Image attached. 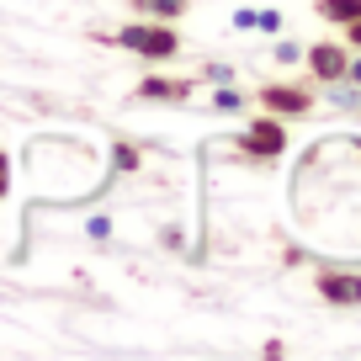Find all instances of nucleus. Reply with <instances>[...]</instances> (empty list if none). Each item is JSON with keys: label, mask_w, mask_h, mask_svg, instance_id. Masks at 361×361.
<instances>
[{"label": "nucleus", "mask_w": 361, "mask_h": 361, "mask_svg": "<svg viewBox=\"0 0 361 361\" xmlns=\"http://www.w3.org/2000/svg\"><path fill=\"white\" fill-rule=\"evenodd\" d=\"M102 43H117V48H128V54L149 59V64H165V59H176V54H180V32H176V22H154V16H138V22H128L123 32L102 37Z\"/></svg>", "instance_id": "f257e3e1"}, {"label": "nucleus", "mask_w": 361, "mask_h": 361, "mask_svg": "<svg viewBox=\"0 0 361 361\" xmlns=\"http://www.w3.org/2000/svg\"><path fill=\"white\" fill-rule=\"evenodd\" d=\"M234 149L239 154H250V159H276L287 149V128H282V117H255V123L245 128V133L234 138Z\"/></svg>", "instance_id": "f03ea898"}, {"label": "nucleus", "mask_w": 361, "mask_h": 361, "mask_svg": "<svg viewBox=\"0 0 361 361\" xmlns=\"http://www.w3.org/2000/svg\"><path fill=\"white\" fill-rule=\"evenodd\" d=\"M133 102H159V106H180L192 102V80L186 75H149L133 85Z\"/></svg>", "instance_id": "7ed1b4c3"}, {"label": "nucleus", "mask_w": 361, "mask_h": 361, "mask_svg": "<svg viewBox=\"0 0 361 361\" xmlns=\"http://www.w3.org/2000/svg\"><path fill=\"white\" fill-rule=\"evenodd\" d=\"M319 298L335 308H361V276L356 271H319Z\"/></svg>", "instance_id": "20e7f679"}, {"label": "nucleus", "mask_w": 361, "mask_h": 361, "mask_svg": "<svg viewBox=\"0 0 361 361\" xmlns=\"http://www.w3.org/2000/svg\"><path fill=\"white\" fill-rule=\"evenodd\" d=\"M260 106H266L271 117H303L308 106H314V96H308L303 85H266L260 90Z\"/></svg>", "instance_id": "39448f33"}, {"label": "nucleus", "mask_w": 361, "mask_h": 361, "mask_svg": "<svg viewBox=\"0 0 361 361\" xmlns=\"http://www.w3.org/2000/svg\"><path fill=\"white\" fill-rule=\"evenodd\" d=\"M303 59H308V69H314V80H329V85L345 80V64H350V54L340 43H314Z\"/></svg>", "instance_id": "423d86ee"}, {"label": "nucleus", "mask_w": 361, "mask_h": 361, "mask_svg": "<svg viewBox=\"0 0 361 361\" xmlns=\"http://www.w3.org/2000/svg\"><path fill=\"white\" fill-rule=\"evenodd\" d=\"M138 16H154V22H176V16H186V6L192 0H133Z\"/></svg>", "instance_id": "0eeeda50"}, {"label": "nucleus", "mask_w": 361, "mask_h": 361, "mask_svg": "<svg viewBox=\"0 0 361 361\" xmlns=\"http://www.w3.org/2000/svg\"><path fill=\"white\" fill-rule=\"evenodd\" d=\"M314 11L324 16V22H340V27H345V22H356V16H361V0H319Z\"/></svg>", "instance_id": "6e6552de"}, {"label": "nucleus", "mask_w": 361, "mask_h": 361, "mask_svg": "<svg viewBox=\"0 0 361 361\" xmlns=\"http://www.w3.org/2000/svg\"><path fill=\"white\" fill-rule=\"evenodd\" d=\"M213 106H218V112H245V90H218V96H213Z\"/></svg>", "instance_id": "1a4fd4ad"}, {"label": "nucleus", "mask_w": 361, "mask_h": 361, "mask_svg": "<svg viewBox=\"0 0 361 361\" xmlns=\"http://www.w3.org/2000/svg\"><path fill=\"white\" fill-rule=\"evenodd\" d=\"M112 159H117V170H123V176H128V170H138V149H133V144H112Z\"/></svg>", "instance_id": "9d476101"}, {"label": "nucleus", "mask_w": 361, "mask_h": 361, "mask_svg": "<svg viewBox=\"0 0 361 361\" xmlns=\"http://www.w3.org/2000/svg\"><path fill=\"white\" fill-rule=\"evenodd\" d=\"M0 197H11V154L0 149Z\"/></svg>", "instance_id": "9b49d317"}, {"label": "nucleus", "mask_w": 361, "mask_h": 361, "mask_svg": "<svg viewBox=\"0 0 361 361\" xmlns=\"http://www.w3.org/2000/svg\"><path fill=\"white\" fill-rule=\"evenodd\" d=\"M85 234H90V239H106V234H112V218H90Z\"/></svg>", "instance_id": "f8f14e48"}, {"label": "nucleus", "mask_w": 361, "mask_h": 361, "mask_svg": "<svg viewBox=\"0 0 361 361\" xmlns=\"http://www.w3.org/2000/svg\"><path fill=\"white\" fill-rule=\"evenodd\" d=\"M255 27H266V32H276V27H282V16H276V11H260V16H255Z\"/></svg>", "instance_id": "ddd939ff"}, {"label": "nucleus", "mask_w": 361, "mask_h": 361, "mask_svg": "<svg viewBox=\"0 0 361 361\" xmlns=\"http://www.w3.org/2000/svg\"><path fill=\"white\" fill-rule=\"evenodd\" d=\"M276 59H282V64H293V59H303V54H298V43H276Z\"/></svg>", "instance_id": "4468645a"}, {"label": "nucleus", "mask_w": 361, "mask_h": 361, "mask_svg": "<svg viewBox=\"0 0 361 361\" xmlns=\"http://www.w3.org/2000/svg\"><path fill=\"white\" fill-rule=\"evenodd\" d=\"M202 75H207V80H234V69H228V64H207Z\"/></svg>", "instance_id": "2eb2a0df"}, {"label": "nucleus", "mask_w": 361, "mask_h": 361, "mask_svg": "<svg viewBox=\"0 0 361 361\" xmlns=\"http://www.w3.org/2000/svg\"><path fill=\"white\" fill-rule=\"evenodd\" d=\"M345 37H350V48H361V16H356V22H345Z\"/></svg>", "instance_id": "dca6fc26"}, {"label": "nucleus", "mask_w": 361, "mask_h": 361, "mask_svg": "<svg viewBox=\"0 0 361 361\" xmlns=\"http://www.w3.org/2000/svg\"><path fill=\"white\" fill-rule=\"evenodd\" d=\"M345 80H356V85H361V59H350V64H345Z\"/></svg>", "instance_id": "f3484780"}]
</instances>
